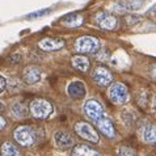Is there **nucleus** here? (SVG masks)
Instances as JSON below:
<instances>
[{"label":"nucleus","instance_id":"21","mask_svg":"<svg viewBox=\"0 0 156 156\" xmlns=\"http://www.w3.org/2000/svg\"><path fill=\"white\" fill-rule=\"evenodd\" d=\"M49 12H51V9H49V8H46V9H41V11H37V12H33V13L30 15H27L25 16V19L28 20H34V19H40V17H43L46 16Z\"/></svg>","mask_w":156,"mask_h":156},{"label":"nucleus","instance_id":"22","mask_svg":"<svg viewBox=\"0 0 156 156\" xmlns=\"http://www.w3.org/2000/svg\"><path fill=\"white\" fill-rule=\"evenodd\" d=\"M139 20H140V19H139V17H136V16H130V17H127L126 21H127V24L131 25V24H136Z\"/></svg>","mask_w":156,"mask_h":156},{"label":"nucleus","instance_id":"11","mask_svg":"<svg viewBox=\"0 0 156 156\" xmlns=\"http://www.w3.org/2000/svg\"><path fill=\"white\" fill-rule=\"evenodd\" d=\"M38 46L45 51H57L64 47V41L60 38H45L38 43Z\"/></svg>","mask_w":156,"mask_h":156},{"label":"nucleus","instance_id":"19","mask_svg":"<svg viewBox=\"0 0 156 156\" xmlns=\"http://www.w3.org/2000/svg\"><path fill=\"white\" fill-rule=\"evenodd\" d=\"M12 113L16 118H24L25 115H27V110H25V108L21 105V104H15L13 106H12Z\"/></svg>","mask_w":156,"mask_h":156},{"label":"nucleus","instance_id":"6","mask_svg":"<svg viewBox=\"0 0 156 156\" xmlns=\"http://www.w3.org/2000/svg\"><path fill=\"white\" fill-rule=\"evenodd\" d=\"M109 97L117 105H122L129 100V90L126 88V85L117 83L114 85L110 87L109 89Z\"/></svg>","mask_w":156,"mask_h":156},{"label":"nucleus","instance_id":"9","mask_svg":"<svg viewBox=\"0 0 156 156\" xmlns=\"http://www.w3.org/2000/svg\"><path fill=\"white\" fill-rule=\"evenodd\" d=\"M54 140H55L57 147H59L62 150L72 148V146H73V138L71 136L70 133L64 131V130H59V131L55 133Z\"/></svg>","mask_w":156,"mask_h":156},{"label":"nucleus","instance_id":"7","mask_svg":"<svg viewBox=\"0 0 156 156\" xmlns=\"http://www.w3.org/2000/svg\"><path fill=\"white\" fill-rule=\"evenodd\" d=\"M93 80L98 87H108L113 81V75L106 67L98 66L93 72Z\"/></svg>","mask_w":156,"mask_h":156},{"label":"nucleus","instance_id":"2","mask_svg":"<svg viewBox=\"0 0 156 156\" xmlns=\"http://www.w3.org/2000/svg\"><path fill=\"white\" fill-rule=\"evenodd\" d=\"M13 138L20 146L30 147L36 143L37 134L32 126H20L13 131Z\"/></svg>","mask_w":156,"mask_h":156},{"label":"nucleus","instance_id":"17","mask_svg":"<svg viewBox=\"0 0 156 156\" xmlns=\"http://www.w3.org/2000/svg\"><path fill=\"white\" fill-rule=\"evenodd\" d=\"M143 139L148 143H156V123L147 125L143 131Z\"/></svg>","mask_w":156,"mask_h":156},{"label":"nucleus","instance_id":"14","mask_svg":"<svg viewBox=\"0 0 156 156\" xmlns=\"http://www.w3.org/2000/svg\"><path fill=\"white\" fill-rule=\"evenodd\" d=\"M72 156H102L100 152L94 151L93 148H90L89 146H85V144H79L76 146L75 148H72Z\"/></svg>","mask_w":156,"mask_h":156},{"label":"nucleus","instance_id":"24","mask_svg":"<svg viewBox=\"0 0 156 156\" xmlns=\"http://www.w3.org/2000/svg\"><path fill=\"white\" fill-rule=\"evenodd\" d=\"M151 75H152V77H155V79H156V64H154L152 70H151Z\"/></svg>","mask_w":156,"mask_h":156},{"label":"nucleus","instance_id":"18","mask_svg":"<svg viewBox=\"0 0 156 156\" xmlns=\"http://www.w3.org/2000/svg\"><path fill=\"white\" fill-rule=\"evenodd\" d=\"M2 155L3 156H23V155H21V152L19 151V148H17L15 144L9 143V142L3 143V146H2Z\"/></svg>","mask_w":156,"mask_h":156},{"label":"nucleus","instance_id":"13","mask_svg":"<svg viewBox=\"0 0 156 156\" xmlns=\"http://www.w3.org/2000/svg\"><path fill=\"white\" fill-rule=\"evenodd\" d=\"M67 93L68 96L73 100H79V98H83L84 94H85V88H84V84L81 81H73L68 85L67 88Z\"/></svg>","mask_w":156,"mask_h":156},{"label":"nucleus","instance_id":"1","mask_svg":"<svg viewBox=\"0 0 156 156\" xmlns=\"http://www.w3.org/2000/svg\"><path fill=\"white\" fill-rule=\"evenodd\" d=\"M84 112L88 115L89 119H92V122L98 127L104 135L108 138H114L115 136V129L113 122L110 118L106 115L105 110L102 109L101 104L97 100H88L84 105Z\"/></svg>","mask_w":156,"mask_h":156},{"label":"nucleus","instance_id":"10","mask_svg":"<svg viewBox=\"0 0 156 156\" xmlns=\"http://www.w3.org/2000/svg\"><path fill=\"white\" fill-rule=\"evenodd\" d=\"M147 2H148V0H122V2H119L118 5H115V8L121 11V13H122L123 11L135 12L144 7V4Z\"/></svg>","mask_w":156,"mask_h":156},{"label":"nucleus","instance_id":"20","mask_svg":"<svg viewBox=\"0 0 156 156\" xmlns=\"http://www.w3.org/2000/svg\"><path fill=\"white\" fill-rule=\"evenodd\" d=\"M118 156H136V151L130 146H121L118 148Z\"/></svg>","mask_w":156,"mask_h":156},{"label":"nucleus","instance_id":"16","mask_svg":"<svg viewBox=\"0 0 156 156\" xmlns=\"http://www.w3.org/2000/svg\"><path fill=\"white\" fill-rule=\"evenodd\" d=\"M41 79V71L37 67H29L24 73V80L28 84H36Z\"/></svg>","mask_w":156,"mask_h":156},{"label":"nucleus","instance_id":"12","mask_svg":"<svg viewBox=\"0 0 156 156\" xmlns=\"http://www.w3.org/2000/svg\"><path fill=\"white\" fill-rule=\"evenodd\" d=\"M83 23H84L83 15L76 13V12L68 13L64 17H62V20H60V24L67 28H77V27H80V25H83Z\"/></svg>","mask_w":156,"mask_h":156},{"label":"nucleus","instance_id":"8","mask_svg":"<svg viewBox=\"0 0 156 156\" xmlns=\"http://www.w3.org/2000/svg\"><path fill=\"white\" fill-rule=\"evenodd\" d=\"M96 23L100 28L105 30H113L117 27V19L109 12H100L96 15Z\"/></svg>","mask_w":156,"mask_h":156},{"label":"nucleus","instance_id":"3","mask_svg":"<svg viewBox=\"0 0 156 156\" xmlns=\"http://www.w3.org/2000/svg\"><path fill=\"white\" fill-rule=\"evenodd\" d=\"M29 110H30V114H32L34 118L45 119L53 113V105H51V102H49L47 100L34 98L33 101L30 102Z\"/></svg>","mask_w":156,"mask_h":156},{"label":"nucleus","instance_id":"23","mask_svg":"<svg viewBox=\"0 0 156 156\" xmlns=\"http://www.w3.org/2000/svg\"><path fill=\"white\" fill-rule=\"evenodd\" d=\"M0 90H2V92H4V89H5V85H7V81H5V79H4V77H0Z\"/></svg>","mask_w":156,"mask_h":156},{"label":"nucleus","instance_id":"25","mask_svg":"<svg viewBox=\"0 0 156 156\" xmlns=\"http://www.w3.org/2000/svg\"><path fill=\"white\" fill-rule=\"evenodd\" d=\"M5 125H7V121H5V118H4V117H2V127H0V129H4V127H5Z\"/></svg>","mask_w":156,"mask_h":156},{"label":"nucleus","instance_id":"5","mask_svg":"<svg viewBox=\"0 0 156 156\" xmlns=\"http://www.w3.org/2000/svg\"><path fill=\"white\" fill-rule=\"evenodd\" d=\"M75 133L80 138H83V139L88 140L90 143H98V140H100V136H98L97 131L94 130V127H92V125L87 123L84 121L77 122L75 125Z\"/></svg>","mask_w":156,"mask_h":156},{"label":"nucleus","instance_id":"4","mask_svg":"<svg viewBox=\"0 0 156 156\" xmlns=\"http://www.w3.org/2000/svg\"><path fill=\"white\" fill-rule=\"evenodd\" d=\"M100 49V41L96 37L84 36L77 38L75 42V50L79 54H96Z\"/></svg>","mask_w":156,"mask_h":156},{"label":"nucleus","instance_id":"15","mask_svg":"<svg viewBox=\"0 0 156 156\" xmlns=\"http://www.w3.org/2000/svg\"><path fill=\"white\" fill-rule=\"evenodd\" d=\"M72 67L80 72H87L89 70V59L84 55H75L72 58Z\"/></svg>","mask_w":156,"mask_h":156}]
</instances>
